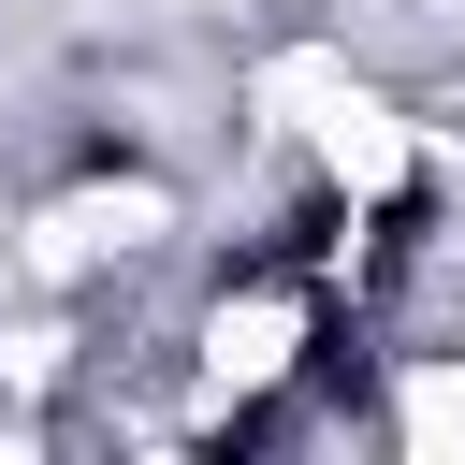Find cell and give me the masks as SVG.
<instances>
[{
	"instance_id": "obj_2",
	"label": "cell",
	"mask_w": 465,
	"mask_h": 465,
	"mask_svg": "<svg viewBox=\"0 0 465 465\" xmlns=\"http://www.w3.org/2000/svg\"><path fill=\"white\" fill-rule=\"evenodd\" d=\"M291 334H305V305H291V291H247V305L203 320V378H218V392H262V378L291 363Z\"/></svg>"
},
{
	"instance_id": "obj_3",
	"label": "cell",
	"mask_w": 465,
	"mask_h": 465,
	"mask_svg": "<svg viewBox=\"0 0 465 465\" xmlns=\"http://www.w3.org/2000/svg\"><path fill=\"white\" fill-rule=\"evenodd\" d=\"M174 203L160 189H73L58 218H44V276H73V262H102V247H145Z\"/></svg>"
},
{
	"instance_id": "obj_4",
	"label": "cell",
	"mask_w": 465,
	"mask_h": 465,
	"mask_svg": "<svg viewBox=\"0 0 465 465\" xmlns=\"http://www.w3.org/2000/svg\"><path fill=\"white\" fill-rule=\"evenodd\" d=\"M392 421H407L421 465H465V363H421V378L392 392Z\"/></svg>"
},
{
	"instance_id": "obj_1",
	"label": "cell",
	"mask_w": 465,
	"mask_h": 465,
	"mask_svg": "<svg viewBox=\"0 0 465 465\" xmlns=\"http://www.w3.org/2000/svg\"><path fill=\"white\" fill-rule=\"evenodd\" d=\"M262 102L305 131V160H320L334 189H392V174L421 160V131H407V116H392L349 58H276V73H262Z\"/></svg>"
}]
</instances>
